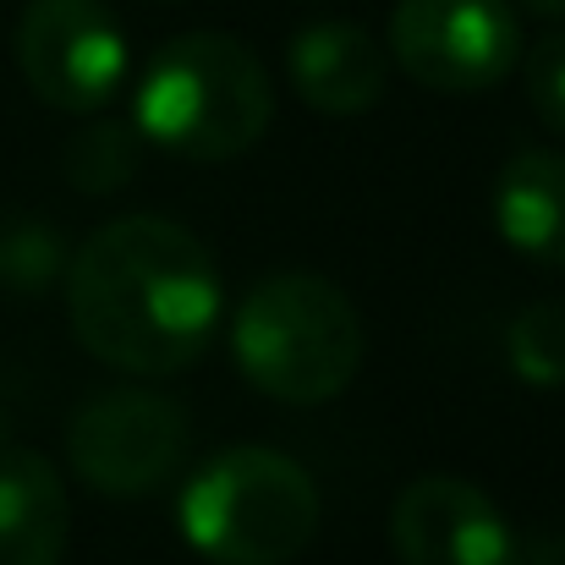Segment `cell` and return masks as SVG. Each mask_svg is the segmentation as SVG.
I'll return each mask as SVG.
<instances>
[{
	"instance_id": "3",
	"label": "cell",
	"mask_w": 565,
	"mask_h": 565,
	"mask_svg": "<svg viewBox=\"0 0 565 565\" xmlns=\"http://www.w3.org/2000/svg\"><path fill=\"white\" fill-rule=\"evenodd\" d=\"M231 358L258 395L280 406H324L358 379L363 319L352 297L324 275H264L236 302Z\"/></svg>"
},
{
	"instance_id": "16",
	"label": "cell",
	"mask_w": 565,
	"mask_h": 565,
	"mask_svg": "<svg viewBox=\"0 0 565 565\" xmlns=\"http://www.w3.org/2000/svg\"><path fill=\"white\" fill-rule=\"evenodd\" d=\"M527 11H539V17H565V0H522Z\"/></svg>"
},
{
	"instance_id": "13",
	"label": "cell",
	"mask_w": 565,
	"mask_h": 565,
	"mask_svg": "<svg viewBox=\"0 0 565 565\" xmlns=\"http://www.w3.org/2000/svg\"><path fill=\"white\" fill-rule=\"evenodd\" d=\"M505 358L522 384L565 390V297H544L527 313H516L505 335Z\"/></svg>"
},
{
	"instance_id": "14",
	"label": "cell",
	"mask_w": 565,
	"mask_h": 565,
	"mask_svg": "<svg viewBox=\"0 0 565 565\" xmlns=\"http://www.w3.org/2000/svg\"><path fill=\"white\" fill-rule=\"evenodd\" d=\"M522 83H527V105L539 110V121L565 138V28L544 33V39L527 50Z\"/></svg>"
},
{
	"instance_id": "17",
	"label": "cell",
	"mask_w": 565,
	"mask_h": 565,
	"mask_svg": "<svg viewBox=\"0 0 565 565\" xmlns=\"http://www.w3.org/2000/svg\"><path fill=\"white\" fill-rule=\"evenodd\" d=\"M171 6H182V0H171Z\"/></svg>"
},
{
	"instance_id": "11",
	"label": "cell",
	"mask_w": 565,
	"mask_h": 565,
	"mask_svg": "<svg viewBox=\"0 0 565 565\" xmlns=\"http://www.w3.org/2000/svg\"><path fill=\"white\" fill-rule=\"evenodd\" d=\"M494 225L522 258L565 269V154L522 149L494 182Z\"/></svg>"
},
{
	"instance_id": "1",
	"label": "cell",
	"mask_w": 565,
	"mask_h": 565,
	"mask_svg": "<svg viewBox=\"0 0 565 565\" xmlns=\"http://www.w3.org/2000/svg\"><path fill=\"white\" fill-rule=\"evenodd\" d=\"M66 319L88 358L138 379L192 369L220 324V269L188 225L121 214L66 269Z\"/></svg>"
},
{
	"instance_id": "6",
	"label": "cell",
	"mask_w": 565,
	"mask_h": 565,
	"mask_svg": "<svg viewBox=\"0 0 565 565\" xmlns=\"http://www.w3.org/2000/svg\"><path fill=\"white\" fill-rule=\"evenodd\" d=\"M395 66L434 94H483L516 72L522 28L511 0H401L390 17Z\"/></svg>"
},
{
	"instance_id": "4",
	"label": "cell",
	"mask_w": 565,
	"mask_h": 565,
	"mask_svg": "<svg viewBox=\"0 0 565 565\" xmlns=\"http://www.w3.org/2000/svg\"><path fill=\"white\" fill-rule=\"evenodd\" d=\"M319 483L286 450L231 445L182 489V539L209 565H291L319 539Z\"/></svg>"
},
{
	"instance_id": "8",
	"label": "cell",
	"mask_w": 565,
	"mask_h": 565,
	"mask_svg": "<svg viewBox=\"0 0 565 565\" xmlns=\"http://www.w3.org/2000/svg\"><path fill=\"white\" fill-rule=\"evenodd\" d=\"M390 544L401 565H516V533L467 478L428 472L395 494Z\"/></svg>"
},
{
	"instance_id": "7",
	"label": "cell",
	"mask_w": 565,
	"mask_h": 565,
	"mask_svg": "<svg viewBox=\"0 0 565 565\" xmlns=\"http://www.w3.org/2000/svg\"><path fill=\"white\" fill-rule=\"evenodd\" d=\"M17 66L50 110L99 116L127 83V33L105 0H28Z\"/></svg>"
},
{
	"instance_id": "9",
	"label": "cell",
	"mask_w": 565,
	"mask_h": 565,
	"mask_svg": "<svg viewBox=\"0 0 565 565\" xmlns=\"http://www.w3.org/2000/svg\"><path fill=\"white\" fill-rule=\"evenodd\" d=\"M286 77H291L297 99L313 116L352 121V116H369L379 99H384L390 61H384V44L363 22L319 17V22H308V28L291 33V44H286Z\"/></svg>"
},
{
	"instance_id": "15",
	"label": "cell",
	"mask_w": 565,
	"mask_h": 565,
	"mask_svg": "<svg viewBox=\"0 0 565 565\" xmlns=\"http://www.w3.org/2000/svg\"><path fill=\"white\" fill-rule=\"evenodd\" d=\"M55 264H61V247L44 231H17V236L0 242V280L17 286V291H39Z\"/></svg>"
},
{
	"instance_id": "5",
	"label": "cell",
	"mask_w": 565,
	"mask_h": 565,
	"mask_svg": "<svg viewBox=\"0 0 565 565\" xmlns=\"http://www.w3.org/2000/svg\"><path fill=\"white\" fill-rule=\"evenodd\" d=\"M192 450V417L182 401L160 390H99L66 423V461L72 472L116 500H138L166 489Z\"/></svg>"
},
{
	"instance_id": "12",
	"label": "cell",
	"mask_w": 565,
	"mask_h": 565,
	"mask_svg": "<svg viewBox=\"0 0 565 565\" xmlns=\"http://www.w3.org/2000/svg\"><path fill=\"white\" fill-rule=\"evenodd\" d=\"M138 121H83L77 138L66 143V177L77 182L83 192H116L138 177Z\"/></svg>"
},
{
	"instance_id": "2",
	"label": "cell",
	"mask_w": 565,
	"mask_h": 565,
	"mask_svg": "<svg viewBox=\"0 0 565 565\" xmlns=\"http://www.w3.org/2000/svg\"><path fill=\"white\" fill-rule=\"evenodd\" d=\"M132 121L149 143L192 166L247 154L275 121L264 61L231 33H177L138 77Z\"/></svg>"
},
{
	"instance_id": "10",
	"label": "cell",
	"mask_w": 565,
	"mask_h": 565,
	"mask_svg": "<svg viewBox=\"0 0 565 565\" xmlns=\"http://www.w3.org/2000/svg\"><path fill=\"white\" fill-rule=\"evenodd\" d=\"M72 500L39 450H0V565H61Z\"/></svg>"
}]
</instances>
